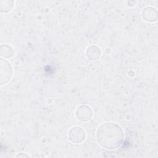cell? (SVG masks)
I'll return each instance as SVG.
<instances>
[{"label": "cell", "mask_w": 158, "mask_h": 158, "mask_svg": "<svg viewBox=\"0 0 158 158\" xmlns=\"http://www.w3.org/2000/svg\"><path fill=\"white\" fill-rule=\"evenodd\" d=\"M124 139L121 127L114 123H105L98 128L97 139L99 144L108 149H115L120 146Z\"/></svg>", "instance_id": "obj_1"}]
</instances>
